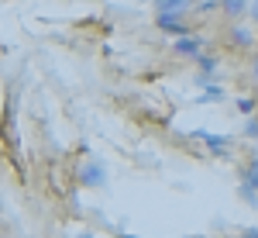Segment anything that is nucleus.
<instances>
[{
    "mask_svg": "<svg viewBox=\"0 0 258 238\" xmlns=\"http://www.w3.org/2000/svg\"><path fill=\"white\" fill-rule=\"evenodd\" d=\"M80 179L86 183V186H103V179H107V169H103V162L90 159V162H86V166L80 169Z\"/></svg>",
    "mask_w": 258,
    "mask_h": 238,
    "instance_id": "f257e3e1",
    "label": "nucleus"
},
{
    "mask_svg": "<svg viewBox=\"0 0 258 238\" xmlns=\"http://www.w3.org/2000/svg\"><path fill=\"white\" fill-rule=\"evenodd\" d=\"M217 7L227 14V18H244L248 7H251V0H217Z\"/></svg>",
    "mask_w": 258,
    "mask_h": 238,
    "instance_id": "f03ea898",
    "label": "nucleus"
},
{
    "mask_svg": "<svg viewBox=\"0 0 258 238\" xmlns=\"http://www.w3.org/2000/svg\"><path fill=\"white\" fill-rule=\"evenodd\" d=\"M155 24H159L162 31H176V35H182V31H186L182 14H155Z\"/></svg>",
    "mask_w": 258,
    "mask_h": 238,
    "instance_id": "7ed1b4c3",
    "label": "nucleus"
},
{
    "mask_svg": "<svg viewBox=\"0 0 258 238\" xmlns=\"http://www.w3.org/2000/svg\"><path fill=\"white\" fill-rule=\"evenodd\" d=\"M189 0H155V14H186Z\"/></svg>",
    "mask_w": 258,
    "mask_h": 238,
    "instance_id": "20e7f679",
    "label": "nucleus"
},
{
    "mask_svg": "<svg viewBox=\"0 0 258 238\" xmlns=\"http://www.w3.org/2000/svg\"><path fill=\"white\" fill-rule=\"evenodd\" d=\"M200 49H203L200 38H179L176 45H172V52H179V56H200Z\"/></svg>",
    "mask_w": 258,
    "mask_h": 238,
    "instance_id": "39448f33",
    "label": "nucleus"
},
{
    "mask_svg": "<svg viewBox=\"0 0 258 238\" xmlns=\"http://www.w3.org/2000/svg\"><path fill=\"white\" fill-rule=\"evenodd\" d=\"M231 38H234V45H241V49H251V45H255V35H251L248 28H234Z\"/></svg>",
    "mask_w": 258,
    "mask_h": 238,
    "instance_id": "423d86ee",
    "label": "nucleus"
},
{
    "mask_svg": "<svg viewBox=\"0 0 258 238\" xmlns=\"http://www.w3.org/2000/svg\"><path fill=\"white\" fill-rule=\"evenodd\" d=\"M244 190H258V162L244 169Z\"/></svg>",
    "mask_w": 258,
    "mask_h": 238,
    "instance_id": "0eeeda50",
    "label": "nucleus"
},
{
    "mask_svg": "<svg viewBox=\"0 0 258 238\" xmlns=\"http://www.w3.org/2000/svg\"><path fill=\"white\" fill-rule=\"evenodd\" d=\"M244 135H248V138H258V118H251L244 124Z\"/></svg>",
    "mask_w": 258,
    "mask_h": 238,
    "instance_id": "6e6552de",
    "label": "nucleus"
},
{
    "mask_svg": "<svg viewBox=\"0 0 258 238\" xmlns=\"http://www.w3.org/2000/svg\"><path fill=\"white\" fill-rule=\"evenodd\" d=\"M238 107L244 114H255V100H238Z\"/></svg>",
    "mask_w": 258,
    "mask_h": 238,
    "instance_id": "1a4fd4ad",
    "label": "nucleus"
},
{
    "mask_svg": "<svg viewBox=\"0 0 258 238\" xmlns=\"http://www.w3.org/2000/svg\"><path fill=\"white\" fill-rule=\"evenodd\" d=\"M248 11H251V24H258V0H251V7H248Z\"/></svg>",
    "mask_w": 258,
    "mask_h": 238,
    "instance_id": "9d476101",
    "label": "nucleus"
},
{
    "mask_svg": "<svg viewBox=\"0 0 258 238\" xmlns=\"http://www.w3.org/2000/svg\"><path fill=\"white\" fill-rule=\"evenodd\" d=\"M251 79L258 83V56H251Z\"/></svg>",
    "mask_w": 258,
    "mask_h": 238,
    "instance_id": "9b49d317",
    "label": "nucleus"
},
{
    "mask_svg": "<svg viewBox=\"0 0 258 238\" xmlns=\"http://www.w3.org/2000/svg\"><path fill=\"white\" fill-rule=\"evenodd\" d=\"M241 238H258V228H244V231H241Z\"/></svg>",
    "mask_w": 258,
    "mask_h": 238,
    "instance_id": "f8f14e48",
    "label": "nucleus"
}]
</instances>
